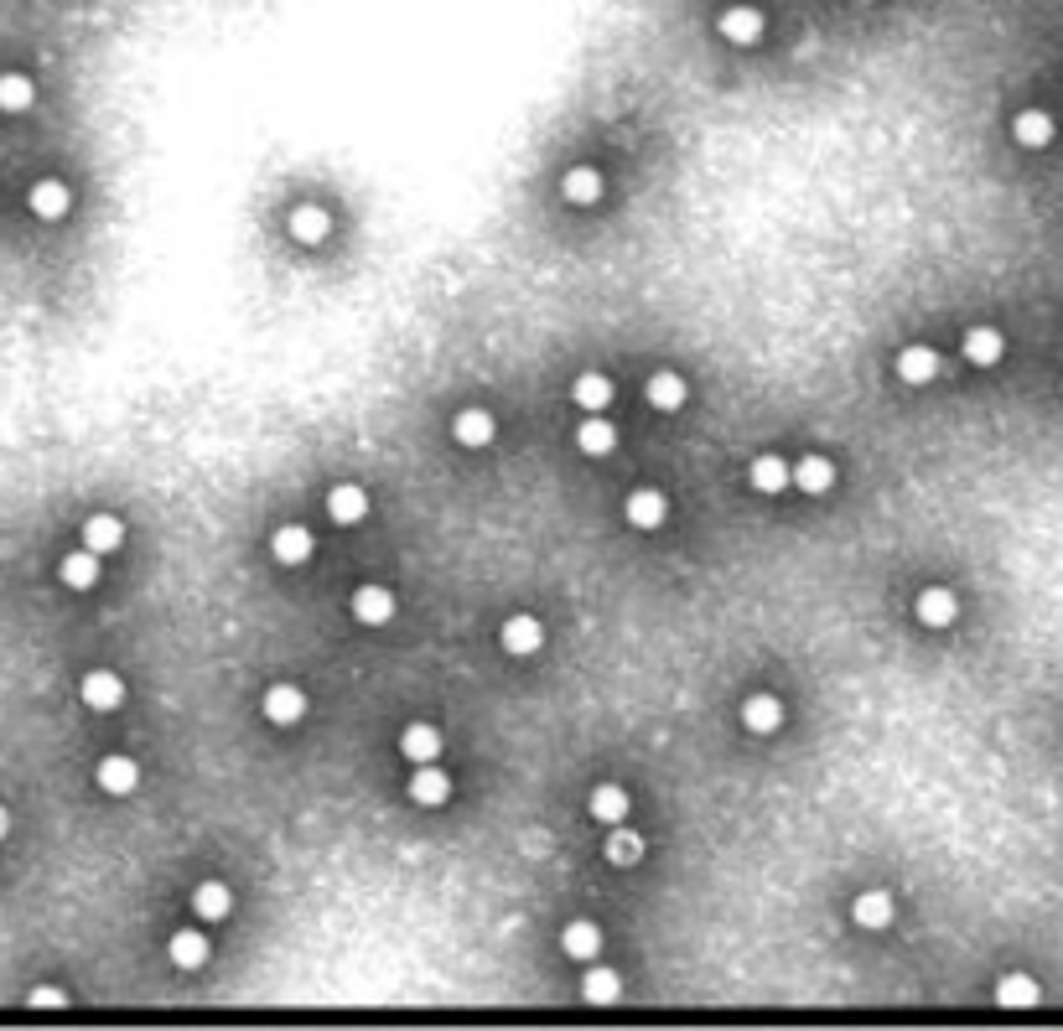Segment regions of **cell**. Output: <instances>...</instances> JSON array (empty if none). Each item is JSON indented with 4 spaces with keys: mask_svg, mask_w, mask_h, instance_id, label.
I'll return each instance as SVG.
<instances>
[{
    "mask_svg": "<svg viewBox=\"0 0 1063 1031\" xmlns=\"http://www.w3.org/2000/svg\"><path fill=\"white\" fill-rule=\"evenodd\" d=\"M498 642H503V653H514V659H530L545 648V623L530 617V612H514L509 623L498 627Z\"/></svg>",
    "mask_w": 1063,
    "mask_h": 1031,
    "instance_id": "1",
    "label": "cell"
},
{
    "mask_svg": "<svg viewBox=\"0 0 1063 1031\" xmlns=\"http://www.w3.org/2000/svg\"><path fill=\"white\" fill-rule=\"evenodd\" d=\"M78 694H84L88 711L109 715V711H120V705H125V679L115 674V669H88L84 684H78Z\"/></svg>",
    "mask_w": 1063,
    "mask_h": 1031,
    "instance_id": "2",
    "label": "cell"
},
{
    "mask_svg": "<svg viewBox=\"0 0 1063 1031\" xmlns=\"http://www.w3.org/2000/svg\"><path fill=\"white\" fill-rule=\"evenodd\" d=\"M94 783H99V794L109 798H130L140 788V762L136 757H99V767H94Z\"/></svg>",
    "mask_w": 1063,
    "mask_h": 1031,
    "instance_id": "3",
    "label": "cell"
},
{
    "mask_svg": "<svg viewBox=\"0 0 1063 1031\" xmlns=\"http://www.w3.org/2000/svg\"><path fill=\"white\" fill-rule=\"evenodd\" d=\"M405 798L411 804H421V809H442L446 798H451V778H446L436 762H421L411 773V788H405Z\"/></svg>",
    "mask_w": 1063,
    "mask_h": 1031,
    "instance_id": "4",
    "label": "cell"
},
{
    "mask_svg": "<svg viewBox=\"0 0 1063 1031\" xmlns=\"http://www.w3.org/2000/svg\"><path fill=\"white\" fill-rule=\"evenodd\" d=\"M763 26H768V21H763V11H757V6H726V11H721V21H716V32L726 36L732 47H753L757 36H763Z\"/></svg>",
    "mask_w": 1063,
    "mask_h": 1031,
    "instance_id": "5",
    "label": "cell"
},
{
    "mask_svg": "<svg viewBox=\"0 0 1063 1031\" xmlns=\"http://www.w3.org/2000/svg\"><path fill=\"white\" fill-rule=\"evenodd\" d=\"M26 208H32L42 223H57V219H68V208H73V192L68 182H57V177H42V182L26 192Z\"/></svg>",
    "mask_w": 1063,
    "mask_h": 1031,
    "instance_id": "6",
    "label": "cell"
},
{
    "mask_svg": "<svg viewBox=\"0 0 1063 1031\" xmlns=\"http://www.w3.org/2000/svg\"><path fill=\"white\" fill-rule=\"evenodd\" d=\"M498 436V421L493 410H463V415H451V440L467 446V451H482V446H493Z\"/></svg>",
    "mask_w": 1063,
    "mask_h": 1031,
    "instance_id": "7",
    "label": "cell"
},
{
    "mask_svg": "<svg viewBox=\"0 0 1063 1031\" xmlns=\"http://www.w3.org/2000/svg\"><path fill=\"white\" fill-rule=\"evenodd\" d=\"M265 721L270 726H301L307 721V694L296 684H270L265 690Z\"/></svg>",
    "mask_w": 1063,
    "mask_h": 1031,
    "instance_id": "8",
    "label": "cell"
},
{
    "mask_svg": "<svg viewBox=\"0 0 1063 1031\" xmlns=\"http://www.w3.org/2000/svg\"><path fill=\"white\" fill-rule=\"evenodd\" d=\"M944 369V358L928 348V342H908L903 353H897V379L903 384H934Z\"/></svg>",
    "mask_w": 1063,
    "mask_h": 1031,
    "instance_id": "9",
    "label": "cell"
},
{
    "mask_svg": "<svg viewBox=\"0 0 1063 1031\" xmlns=\"http://www.w3.org/2000/svg\"><path fill=\"white\" fill-rule=\"evenodd\" d=\"M353 623H363V627L395 623V592H390V586H359V592H353Z\"/></svg>",
    "mask_w": 1063,
    "mask_h": 1031,
    "instance_id": "10",
    "label": "cell"
},
{
    "mask_svg": "<svg viewBox=\"0 0 1063 1031\" xmlns=\"http://www.w3.org/2000/svg\"><path fill=\"white\" fill-rule=\"evenodd\" d=\"M623 519L634 529H659L669 519V498L659 488H638L628 492V503H623Z\"/></svg>",
    "mask_w": 1063,
    "mask_h": 1031,
    "instance_id": "11",
    "label": "cell"
},
{
    "mask_svg": "<svg viewBox=\"0 0 1063 1031\" xmlns=\"http://www.w3.org/2000/svg\"><path fill=\"white\" fill-rule=\"evenodd\" d=\"M327 519L332 524H363L369 519V492L359 482H338V488L327 492Z\"/></svg>",
    "mask_w": 1063,
    "mask_h": 1031,
    "instance_id": "12",
    "label": "cell"
},
{
    "mask_svg": "<svg viewBox=\"0 0 1063 1031\" xmlns=\"http://www.w3.org/2000/svg\"><path fill=\"white\" fill-rule=\"evenodd\" d=\"M742 726L753 731V736H773V731L784 726V700H778V694H747V700H742Z\"/></svg>",
    "mask_w": 1063,
    "mask_h": 1031,
    "instance_id": "13",
    "label": "cell"
},
{
    "mask_svg": "<svg viewBox=\"0 0 1063 1031\" xmlns=\"http://www.w3.org/2000/svg\"><path fill=\"white\" fill-rule=\"evenodd\" d=\"M918 623L924 627H955V617H960V596L949 592V586H928V592H918Z\"/></svg>",
    "mask_w": 1063,
    "mask_h": 1031,
    "instance_id": "14",
    "label": "cell"
},
{
    "mask_svg": "<svg viewBox=\"0 0 1063 1031\" xmlns=\"http://www.w3.org/2000/svg\"><path fill=\"white\" fill-rule=\"evenodd\" d=\"M892 913H897V902H892V892H882V886H872V892H861L857 902H851V917H857V928H892Z\"/></svg>",
    "mask_w": 1063,
    "mask_h": 1031,
    "instance_id": "15",
    "label": "cell"
},
{
    "mask_svg": "<svg viewBox=\"0 0 1063 1031\" xmlns=\"http://www.w3.org/2000/svg\"><path fill=\"white\" fill-rule=\"evenodd\" d=\"M1012 136H1017V146H1028V151H1048L1053 136H1059V125H1053L1048 109H1022V115L1012 119Z\"/></svg>",
    "mask_w": 1063,
    "mask_h": 1031,
    "instance_id": "16",
    "label": "cell"
},
{
    "mask_svg": "<svg viewBox=\"0 0 1063 1031\" xmlns=\"http://www.w3.org/2000/svg\"><path fill=\"white\" fill-rule=\"evenodd\" d=\"M644 394H649V405L659 410V415H674V410H685V400H690V384L680 379V373H669V369H659L644 384Z\"/></svg>",
    "mask_w": 1063,
    "mask_h": 1031,
    "instance_id": "17",
    "label": "cell"
},
{
    "mask_svg": "<svg viewBox=\"0 0 1063 1031\" xmlns=\"http://www.w3.org/2000/svg\"><path fill=\"white\" fill-rule=\"evenodd\" d=\"M400 757H411L415 767H421V762H436L442 757V731L430 726V721H411V726L400 731Z\"/></svg>",
    "mask_w": 1063,
    "mask_h": 1031,
    "instance_id": "18",
    "label": "cell"
},
{
    "mask_svg": "<svg viewBox=\"0 0 1063 1031\" xmlns=\"http://www.w3.org/2000/svg\"><path fill=\"white\" fill-rule=\"evenodd\" d=\"M99 560L104 555H94V550H73V555H63V565H57V575H63V586L68 592H94L99 586Z\"/></svg>",
    "mask_w": 1063,
    "mask_h": 1031,
    "instance_id": "19",
    "label": "cell"
},
{
    "mask_svg": "<svg viewBox=\"0 0 1063 1031\" xmlns=\"http://www.w3.org/2000/svg\"><path fill=\"white\" fill-rule=\"evenodd\" d=\"M561 948H566L576 964H592L602 954V928L592 923V917H576V923L561 928Z\"/></svg>",
    "mask_w": 1063,
    "mask_h": 1031,
    "instance_id": "20",
    "label": "cell"
},
{
    "mask_svg": "<svg viewBox=\"0 0 1063 1031\" xmlns=\"http://www.w3.org/2000/svg\"><path fill=\"white\" fill-rule=\"evenodd\" d=\"M576 451L582 457H607V451H618V425L602 421V415H586L576 425Z\"/></svg>",
    "mask_w": 1063,
    "mask_h": 1031,
    "instance_id": "21",
    "label": "cell"
},
{
    "mask_svg": "<svg viewBox=\"0 0 1063 1031\" xmlns=\"http://www.w3.org/2000/svg\"><path fill=\"white\" fill-rule=\"evenodd\" d=\"M592 819H602V825L613 829V825H623L628 819V809H634V798H628V788L623 783H602V788H592Z\"/></svg>",
    "mask_w": 1063,
    "mask_h": 1031,
    "instance_id": "22",
    "label": "cell"
},
{
    "mask_svg": "<svg viewBox=\"0 0 1063 1031\" xmlns=\"http://www.w3.org/2000/svg\"><path fill=\"white\" fill-rule=\"evenodd\" d=\"M270 555H275V565H307V560H311V529H301V524L275 529V534H270Z\"/></svg>",
    "mask_w": 1063,
    "mask_h": 1031,
    "instance_id": "23",
    "label": "cell"
},
{
    "mask_svg": "<svg viewBox=\"0 0 1063 1031\" xmlns=\"http://www.w3.org/2000/svg\"><path fill=\"white\" fill-rule=\"evenodd\" d=\"M965 358H970L976 369H996V363L1007 358V338H1001L996 327H970V332H965Z\"/></svg>",
    "mask_w": 1063,
    "mask_h": 1031,
    "instance_id": "24",
    "label": "cell"
},
{
    "mask_svg": "<svg viewBox=\"0 0 1063 1031\" xmlns=\"http://www.w3.org/2000/svg\"><path fill=\"white\" fill-rule=\"evenodd\" d=\"M571 400H576V410H586V415H602V410L613 405V379H607V373H576Z\"/></svg>",
    "mask_w": 1063,
    "mask_h": 1031,
    "instance_id": "25",
    "label": "cell"
},
{
    "mask_svg": "<svg viewBox=\"0 0 1063 1031\" xmlns=\"http://www.w3.org/2000/svg\"><path fill=\"white\" fill-rule=\"evenodd\" d=\"M286 228H291L296 244H322V238L332 234V213L317 208V203H307V208H296L291 219H286Z\"/></svg>",
    "mask_w": 1063,
    "mask_h": 1031,
    "instance_id": "26",
    "label": "cell"
},
{
    "mask_svg": "<svg viewBox=\"0 0 1063 1031\" xmlns=\"http://www.w3.org/2000/svg\"><path fill=\"white\" fill-rule=\"evenodd\" d=\"M794 488L809 492V498L830 492V488H836V461H830V457H805V461H794Z\"/></svg>",
    "mask_w": 1063,
    "mask_h": 1031,
    "instance_id": "27",
    "label": "cell"
},
{
    "mask_svg": "<svg viewBox=\"0 0 1063 1031\" xmlns=\"http://www.w3.org/2000/svg\"><path fill=\"white\" fill-rule=\"evenodd\" d=\"M747 482H753L757 492H784L794 482V461H784V457H753V467H747Z\"/></svg>",
    "mask_w": 1063,
    "mask_h": 1031,
    "instance_id": "28",
    "label": "cell"
},
{
    "mask_svg": "<svg viewBox=\"0 0 1063 1031\" xmlns=\"http://www.w3.org/2000/svg\"><path fill=\"white\" fill-rule=\"evenodd\" d=\"M84 544L94 550V555H115V550L125 544V524L115 519V513H94V519L84 524Z\"/></svg>",
    "mask_w": 1063,
    "mask_h": 1031,
    "instance_id": "29",
    "label": "cell"
},
{
    "mask_svg": "<svg viewBox=\"0 0 1063 1031\" xmlns=\"http://www.w3.org/2000/svg\"><path fill=\"white\" fill-rule=\"evenodd\" d=\"M561 198H566V203H576V208H592V203L602 198V171L571 167L566 177H561Z\"/></svg>",
    "mask_w": 1063,
    "mask_h": 1031,
    "instance_id": "30",
    "label": "cell"
},
{
    "mask_svg": "<svg viewBox=\"0 0 1063 1031\" xmlns=\"http://www.w3.org/2000/svg\"><path fill=\"white\" fill-rule=\"evenodd\" d=\"M192 913L203 917V923H219V917L234 913V892H228L223 881H203V886L192 892Z\"/></svg>",
    "mask_w": 1063,
    "mask_h": 1031,
    "instance_id": "31",
    "label": "cell"
},
{
    "mask_svg": "<svg viewBox=\"0 0 1063 1031\" xmlns=\"http://www.w3.org/2000/svg\"><path fill=\"white\" fill-rule=\"evenodd\" d=\"M36 104V84L26 73H0V115H26Z\"/></svg>",
    "mask_w": 1063,
    "mask_h": 1031,
    "instance_id": "32",
    "label": "cell"
},
{
    "mask_svg": "<svg viewBox=\"0 0 1063 1031\" xmlns=\"http://www.w3.org/2000/svg\"><path fill=\"white\" fill-rule=\"evenodd\" d=\"M167 954H172L177 969H203V964H208V938H203V928H182V933H172Z\"/></svg>",
    "mask_w": 1063,
    "mask_h": 1031,
    "instance_id": "33",
    "label": "cell"
},
{
    "mask_svg": "<svg viewBox=\"0 0 1063 1031\" xmlns=\"http://www.w3.org/2000/svg\"><path fill=\"white\" fill-rule=\"evenodd\" d=\"M1043 1000V985L1032 980V975H1007V980L996 985V1006H1012V1011H1028Z\"/></svg>",
    "mask_w": 1063,
    "mask_h": 1031,
    "instance_id": "34",
    "label": "cell"
},
{
    "mask_svg": "<svg viewBox=\"0 0 1063 1031\" xmlns=\"http://www.w3.org/2000/svg\"><path fill=\"white\" fill-rule=\"evenodd\" d=\"M602 855H607L613 865H638V861H644V835H634L628 825H613V835H607Z\"/></svg>",
    "mask_w": 1063,
    "mask_h": 1031,
    "instance_id": "35",
    "label": "cell"
},
{
    "mask_svg": "<svg viewBox=\"0 0 1063 1031\" xmlns=\"http://www.w3.org/2000/svg\"><path fill=\"white\" fill-rule=\"evenodd\" d=\"M582 996L592 1000V1006H613V1000L623 996V980H618V969H586V980H582Z\"/></svg>",
    "mask_w": 1063,
    "mask_h": 1031,
    "instance_id": "36",
    "label": "cell"
},
{
    "mask_svg": "<svg viewBox=\"0 0 1063 1031\" xmlns=\"http://www.w3.org/2000/svg\"><path fill=\"white\" fill-rule=\"evenodd\" d=\"M26 1006H42V1011H52V1006H68V990H57V985H36V990H26Z\"/></svg>",
    "mask_w": 1063,
    "mask_h": 1031,
    "instance_id": "37",
    "label": "cell"
},
{
    "mask_svg": "<svg viewBox=\"0 0 1063 1031\" xmlns=\"http://www.w3.org/2000/svg\"><path fill=\"white\" fill-rule=\"evenodd\" d=\"M11 835V814H6V804H0V840Z\"/></svg>",
    "mask_w": 1063,
    "mask_h": 1031,
    "instance_id": "38",
    "label": "cell"
}]
</instances>
